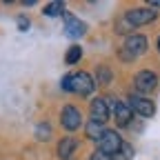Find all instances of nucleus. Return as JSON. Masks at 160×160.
I'll return each mask as SVG.
<instances>
[{"instance_id":"obj_1","label":"nucleus","mask_w":160,"mask_h":160,"mask_svg":"<svg viewBox=\"0 0 160 160\" xmlns=\"http://www.w3.org/2000/svg\"><path fill=\"white\" fill-rule=\"evenodd\" d=\"M62 89L65 91H73L80 96H91L96 89V80L91 78V73L87 71H78V73H69L62 78Z\"/></svg>"},{"instance_id":"obj_2","label":"nucleus","mask_w":160,"mask_h":160,"mask_svg":"<svg viewBox=\"0 0 160 160\" xmlns=\"http://www.w3.org/2000/svg\"><path fill=\"white\" fill-rule=\"evenodd\" d=\"M156 16H158V13H156L151 7H138V9H129V11L125 13L122 20H125L131 29H136V27H142V25L153 22Z\"/></svg>"},{"instance_id":"obj_3","label":"nucleus","mask_w":160,"mask_h":160,"mask_svg":"<svg viewBox=\"0 0 160 160\" xmlns=\"http://www.w3.org/2000/svg\"><path fill=\"white\" fill-rule=\"evenodd\" d=\"M147 51V38L145 36H129L125 40V45L122 49H120V58H125V60H133L138 56H142Z\"/></svg>"},{"instance_id":"obj_4","label":"nucleus","mask_w":160,"mask_h":160,"mask_svg":"<svg viewBox=\"0 0 160 160\" xmlns=\"http://www.w3.org/2000/svg\"><path fill=\"white\" fill-rule=\"evenodd\" d=\"M133 85H136V89H138V93H151L156 87H158V76L153 73V71H149V69H145V71H138L136 73V78H133Z\"/></svg>"},{"instance_id":"obj_5","label":"nucleus","mask_w":160,"mask_h":160,"mask_svg":"<svg viewBox=\"0 0 160 160\" xmlns=\"http://www.w3.org/2000/svg\"><path fill=\"white\" fill-rule=\"evenodd\" d=\"M129 107H131V111L133 113H138L140 118H151L153 113H156V105L151 102L149 98H145V96H129Z\"/></svg>"},{"instance_id":"obj_6","label":"nucleus","mask_w":160,"mask_h":160,"mask_svg":"<svg viewBox=\"0 0 160 160\" xmlns=\"http://www.w3.org/2000/svg\"><path fill=\"white\" fill-rule=\"evenodd\" d=\"M98 145H100V151L102 153H107V156H111L113 158V153H118L120 151V147H122V138L118 136V131H105V136L98 140Z\"/></svg>"},{"instance_id":"obj_7","label":"nucleus","mask_w":160,"mask_h":160,"mask_svg":"<svg viewBox=\"0 0 160 160\" xmlns=\"http://www.w3.org/2000/svg\"><path fill=\"white\" fill-rule=\"evenodd\" d=\"M60 125H62L67 131H76L80 125H82V116H80V111L73 105H67V107H62V111H60Z\"/></svg>"},{"instance_id":"obj_8","label":"nucleus","mask_w":160,"mask_h":160,"mask_svg":"<svg viewBox=\"0 0 160 160\" xmlns=\"http://www.w3.org/2000/svg\"><path fill=\"white\" fill-rule=\"evenodd\" d=\"M109 113H111V105L107 98H93L91 100V118L89 120H96V122H107L109 120Z\"/></svg>"},{"instance_id":"obj_9","label":"nucleus","mask_w":160,"mask_h":160,"mask_svg":"<svg viewBox=\"0 0 160 160\" xmlns=\"http://www.w3.org/2000/svg\"><path fill=\"white\" fill-rule=\"evenodd\" d=\"M65 16V33L69 36V38H82L85 33H87V25L82 22L80 18H76V16H71V13H62Z\"/></svg>"},{"instance_id":"obj_10","label":"nucleus","mask_w":160,"mask_h":160,"mask_svg":"<svg viewBox=\"0 0 160 160\" xmlns=\"http://www.w3.org/2000/svg\"><path fill=\"white\" fill-rule=\"evenodd\" d=\"M131 116H133V111H131L129 102H125V100H116L113 102V118L120 127H127L131 122Z\"/></svg>"},{"instance_id":"obj_11","label":"nucleus","mask_w":160,"mask_h":160,"mask_svg":"<svg viewBox=\"0 0 160 160\" xmlns=\"http://www.w3.org/2000/svg\"><path fill=\"white\" fill-rule=\"evenodd\" d=\"M76 147H78V142H76V140H73L71 136L62 138V140L58 142V158H60V160H69V158L73 156Z\"/></svg>"},{"instance_id":"obj_12","label":"nucleus","mask_w":160,"mask_h":160,"mask_svg":"<svg viewBox=\"0 0 160 160\" xmlns=\"http://www.w3.org/2000/svg\"><path fill=\"white\" fill-rule=\"evenodd\" d=\"M85 131H87V138H89V140H96V142H98V140L105 136V131H107V129H105V125H102V122L89 120L87 127H85Z\"/></svg>"},{"instance_id":"obj_13","label":"nucleus","mask_w":160,"mask_h":160,"mask_svg":"<svg viewBox=\"0 0 160 160\" xmlns=\"http://www.w3.org/2000/svg\"><path fill=\"white\" fill-rule=\"evenodd\" d=\"M80 58H82V49H80L78 45H71V47L67 49V53H65V62H67V65H76Z\"/></svg>"},{"instance_id":"obj_14","label":"nucleus","mask_w":160,"mask_h":160,"mask_svg":"<svg viewBox=\"0 0 160 160\" xmlns=\"http://www.w3.org/2000/svg\"><path fill=\"white\" fill-rule=\"evenodd\" d=\"M42 13H45V16H51V18H53V16H62V13H65V5H62V2H49Z\"/></svg>"},{"instance_id":"obj_15","label":"nucleus","mask_w":160,"mask_h":160,"mask_svg":"<svg viewBox=\"0 0 160 160\" xmlns=\"http://www.w3.org/2000/svg\"><path fill=\"white\" fill-rule=\"evenodd\" d=\"M98 82L100 85H109L111 82V69L109 67H105V65L98 67Z\"/></svg>"},{"instance_id":"obj_16","label":"nucleus","mask_w":160,"mask_h":160,"mask_svg":"<svg viewBox=\"0 0 160 160\" xmlns=\"http://www.w3.org/2000/svg\"><path fill=\"white\" fill-rule=\"evenodd\" d=\"M49 136H51V127L47 122H42V125L36 127V138L38 140H42V142H45V140H49Z\"/></svg>"},{"instance_id":"obj_17","label":"nucleus","mask_w":160,"mask_h":160,"mask_svg":"<svg viewBox=\"0 0 160 160\" xmlns=\"http://www.w3.org/2000/svg\"><path fill=\"white\" fill-rule=\"evenodd\" d=\"M89 160H113V158H111V156H107V153H102V151L98 149L96 153H91V158H89Z\"/></svg>"},{"instance_id":"obj_18","label":"nucleus","mask_w":160,"mask_h":160,"mask_svg":"<svg viewBox=\"0 0 160 160\" xmlns=\"http://www.w3.org/2000/svg\"><path fill=\"white\" fill-rule=\"evenodd\" d=\"M18 29H20V31H27V29H29V20H27L25 16L18 18Z\"/></svg>"},{"instance_id":"obj_19","label":"nucleus","mask_w":160,"mask_h":160,"mask_svg":"<svg viewBox=\"0 0 160 160\" xmlns=\"http://www.w3.org/2000/svg\"><path fill=\"white\" fill-rule=\"evenodd\" d=\"M120 151H122V156H125V158H131V156H133V149H131V145H127V142H122Z\"/></svg>"},{"instance_id":"obj_20","label":"nucleus","mask_w":160,"mask_h":160,"mask_svg":"<svg viewBox=\"0 0 160 160\" xmlns=\"http://www.w3.org/2000/svg\"><path fill=\"white\" fill-rule=\"evenodd\" d=\"M151 9H160V0H153V2H151Z\"/></svg>"},{"instance_id":"obj_21","label":"nucleus","mask_w":160,"mask_h":160,"mask_svg":"<svg viewBox=\"0 0 160 160\" xmlns=\"http://www.w3.org/2000/svg\"><path fill=\"white\" fill-rule=\"evenodd\" d=\"M158 53H160V36H158Z\"/></svg>"}]
</instances>
